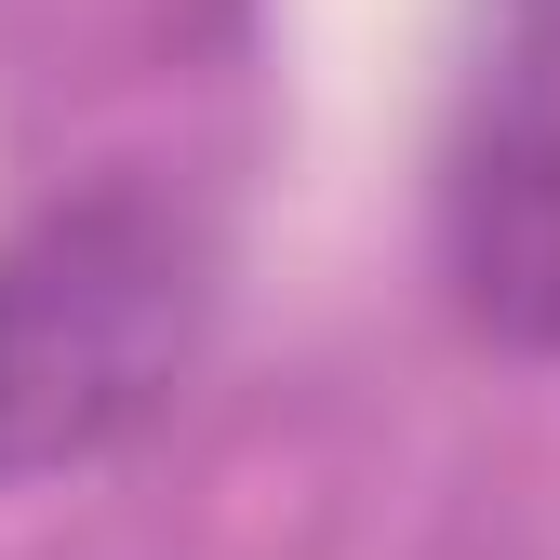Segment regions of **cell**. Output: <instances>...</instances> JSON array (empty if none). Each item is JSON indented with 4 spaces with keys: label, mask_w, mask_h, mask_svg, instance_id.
<instances>
[{
    "label": "cell",
    "mask_w": 560,
    "mask_h": 560,
    "mask_svg": "<svg viewBox=\"0 0 560 560\" xmlns=\"http://www.w3.org/2000/svg\"><path fill=\"white\" fill-rule=\"evenodd\" d=\"M214 334V241L161 187H67L0 241V494L148 441Z\"/></svg>",
    "instance_id": "6da1fadb"
},
{
    "label": "cell",
    "mask_w": 560,
    "mask_h": 560,
    "mask_svg": "<svg viewBox=\"0 0 560 560\" xmlns=\"http://www.w3.org/2000/svg\"><path fill=\"white\" fill-rule=\"evenodd\" d=\"M441 280L480 347L560 361V0H494L441 133Z\"/></svg>",
    "instance_id": "7a4b0ae2"
}]
</instances>
